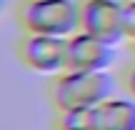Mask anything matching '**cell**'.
Instances as JSON below:
<instances>
[{"label": "cell", "mask_w": 135, "mask_h": 130, "mask_svg": "<svg viewBox=\"0 0 135 130\" xmlns=\"http://www.w3.org/2000/svg\"><path fill=\"white\" fill-rule=\"evenodd\" d=\"M113 88L115 83L108 75V70H65L55 75L50 85V98L58 113L68 108H95L113 98Z\"/></svg>", "instance_id": "6da1fadb"}, {"label": "cell", "mask_w": 135, "mask_h": 130, "mask_svg": "<svg viewBox=\"0 0 135 130\" xmlns=\"http://www.w3.org/2000/svg\"><path fill=\"white\" fill-rule=\"evenodd\" d=\"M25 33L70 38L80 30V3L75 0H25L18 10Z\"/></svg>", "instance_id": "7a4b0ae2"}, {"label": "cell", "mask_w": 135, "mask_h": 130, "mask_svg": "<svg viewBox=\"0 0 135 130\" xmlns=\"http://www.w3.org/2000/svg\"><path fill=\"white\" fill-rule=\"evenodd\" d=\"M80 30L113 45L128 43L125 13L118 0H80Z\"/></svg>", "instance_id": "3957f363"}, {"label": "cell", "mask_w": 135, "mask_h": 130, "mask_svg": "<svg viewBox=\"0 0 135 130\" xmlns=\"http://www.w3.org/2000/svg\"><path fill=\"white\" fill-rule=\"evenodd\" d=\"M20 60L38 75H60L68 70V38L25 33L18 45Z\"/></svg>", "instance_id": "277c9868"}, {"label": "cell", "mask_w": 135, "mask_h": 130, "mask_svg": "<svg viewBox=\"0 0 135 130\" xmlns=\"http://www.w3.org/2000/svg\"><path fill=\"white\" fill-rule=\"evenodd\" d=\"M113 65V45L100 38L78 30L68 38V70H93L100 73Z\"/></svg>", "instance_id": "5b68a950"}, {"label": "cell", "mask_w": 135, "mask_h": 130, "mask_svg": "<svg viewBox=\"0 0 135 130\" xmlns=\"http://www.w3.org/2000/svg\"><path fill=\"white\" fill-rule=\"evenodd\" d=\"M93 130H135V98H108L95 105Z\"/></svg>", "instance_id": "8992f818"}, {"label": "cell", "mask_w": 135, "mask_h": 130, "mask_svg": "<svg viewBox=\"0 0 135 130\" xmlns=\"http://www.w3.org/2000/svg\"><path fill=\"white\" fill-rule=\"evenodd\" d=\"M93 120H95V108H68V110H60L58 128H65V130H93Z\"/></svg>", "instance_id": "52a82bcc"}, {"label": "cell", "mask_w": 135, "mask_h": 130, "mask_svg": "<svg viewBox=\"0 0 135 130\" xmlns=\"http://www.w3.org/2000/svg\"><path fill=\"white\" fill-rule=\"evenodd\" d=\"M123 13H125V33H128V40H130L135 38V0L123 3Z\"/></svg>", "instance_id": "ba28073f"}, {"label": "cell", "mask_w": 135, "mask_h": 130, "mask_svg": "<svg viewBox=\"0 0 135 130\" xmlns=\"http://www.w3.org/2000/svg\"><path fill=\"white\" fill-rule=\"evenodd\" d=\"M123 85H125V90L135 98V63H130V65H128L125 75H123Z\"/></svg>", "instance_id": "9c48e42d"}, {"label": "cell", "mask_w": 135, "mask_h": 130, "mask_svg": "<svg viewBox=\"0 0 135 130\" xmlns=\"http://www.w3.org/2000/svg\"><path fill=\"white\" fill-rule=\"evenodd\" d=\"M128 45H130V50H133V55H135V38H130V40H128Z\"/></svg>", "instance_id": "30bf717a"}, {"label": "cell", "mask_w": 135, "mask_h": 130, "mask_svg": "<svg viewBox=\"0 0 135 130\" xmlns=\"http://www.w3.org/2000/svg\"><path fill=\"white\" fill-rule=\"evenodd\" d=\"M58 130H65V128H58Z\"/></svg>", "instance_id": "8fae6325"}]
</instances>
